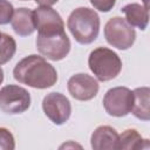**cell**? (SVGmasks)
Here are the masks:
<instances>
[{
	"instance_id": "1",
	"label": "cell",
	"mask_w": 150,
	"mask_h": 150,
	"mask_svg": "<svg viewBox=\"0 0 150 150\" xmlns=\"http://www.w3.org/2000/svg\"><path fill=\"white\" fill-rule=\"evenodd\" d=\"M13 75L19 83L36 89L53 87L57 81L55 68L43 56L35 54L20 60L13 69Z\"/></svg>"
},
{
	"instance_id": "2",
	"label": "cell",
	"mask_w": 150,
	"mask_h": 150,
	"mask_svg": "<svg viewBox=\"0 0 150 150\" xmlns=\"http://www.w3.org/2000/svg\"><path fill=\"white\" fill-rule=\"evenodd\" d=\"M67 26L74 39L81 45L94 42L100 32V16L88 7L74 9L67 20Z\"/></svg>"
},
{
	"instance_id": "3",
	"label": "cell",
	"mask_w": 150,
	"mask_h": 150,
	"mask_svg": "<svg viewBox=\"0 0 150 150\" xmlns=\"http://www.w3.org/2000/svg\"><path fill=\"white\" fill-rule=\"evenodd\" d=\"M88 66L98 81L105 82L115 79L122 70L120 56L107 47L94 49L88 57Z\"/></svg>"
},
{
	"instance_id": "4",
	"label": "cell",
	"mask_w": 150,
	"mask_h": 150,
	"mask_svg": "<svg viewBox=\"0 0 150 150\" xmlns=\"http://www.w3.org/2000/svg\"><path fill=\"white\" fill-rule=\"evenodd\" d=\"M104 38L107 42L121 50L129 49L136 39V32L125 19L114 16L104 26Z\"/></svg>"
},
{
	"instance_id": "5",
	"label": "cell",
	"mask_w": 150,
	"mask_h": 150,
	"mask_svg": "<svg viewBox=\"0 0 150 150\" xmlns=\"http://www.w3.org/2000/svg\"><path fill=\"white\" fill-rule=\"evenodd\" d=\"M70 40L64 32L52 35H39L36 38V48L39 53L52 61L64 59L70 52Z\"/></svg>"
},
{
	"instance_id": "6",
	"label": "cell",
	"mask_w": 150,
	"mask_h": 150,
	"mask_svg": "<svg viewBox=\"0 0 150 150\" xmlns=\"http://www.w3.org/2000/svg\"><path fill=\"white\" fill-rule=\"evenodd\" d=\"M30 105L29 93L16 84H8L0 89V109L9 115L25 112Z\"/></svg>"
},
{
	"instance_id": "7",
	"label": "cell",
	"mask_w": 150,
	"mask_h": 150,
	"mask_svg": "<svg viewBox=\"0 0 150 150\" xmlns=\"http://www.w3.org/2000/svg\"><path fill=\"white\" fill-rule=\"evenodd\" d=\"M134 94L127 87H115L109 89L103 97L105 111L114 117H123L131 112Z\"/></svg>"
},
{
	"instance_id": "8",
	"label": "cell",
	"mask_w": 150,
	"mask_h": 150,
	"mask_svg": "<svg viewBox=\"0 0 150 150\" xmlns=\"http://www.w3.org/2000/svg\"><path fill=\"white\" fill-rule=\"evenodd\" d=\"M42 109L45 115L56 125L66 123L71 114V104L61 93L47 94L42 101Z\"/></svg>"
},
{
	"instance_id": "9",
	"label": "cell",
	"mask_w": 150,
	"mask_h": 150,
	"mask_svg": "<svg viewBox=\"0 0 150 150\" xmlns=\"http://www.w3.org/2000/svg\"><path fill=\"white\" fill-rule=\"evenodd\" d=\"M35 29L39 35H52L64 32V22L61 15L48 6H40L33 11Z\"/></svg>"
},
{
	"instance_id": "10",
	"label": "cell",
	"mask_w": 150,
	"mask_h": 150,
	"mask_svg": "<svg viewBox=\"0 0 150 150\" xmlns=\"http://www.w3.org/2000/svg\"><path fill=\"white\" fill-rule=\"evenodd\" d=\"M69 94L79 101H89L94 98L98 93V82L93 76L79 73L73 75L67 83Z\"/></svg>"
},
{
	"instance_id": "11",
	"label": "cell",
	"mask_w": 150,
	"mask_h": 150,
	"mask_svg": "<svg viewBox=\"0 0 150 150\" xmlns=\"http://www.w3.org/2000/svg\"><path fill=\"white\" fill-rule=\"evenodd\" d=\"M118 134L109 125L97 127L90 137V144L94 150H114L117 149Z\"/></svg>"
},
{
	"instance_id": "12",
	"label": "cell",
	"mask_w": 150,
	"mask_h": 150,
	"mask_svg": "<svg viewBox=\"0 0 150 150\" xmlns=\"http://www.w3.org/2000/svg\"><path fill=\"white\" fill-rule=\"evenodd\" d=\"M11 25L13 30L20 36H28L33 34L35 30L33 11L26 7L15 9L11 20Z\"/></svg>"
},
{
	"instance_id": "13",
	"label": "cell",
	"mask_w": 150,
	"mask_h": 150,
	"mask_svg": "<svg viewBox=\"0 0 150 150\" xmlns=\"http://www.w3.org/2000/svg\"><path fill=\"white\" fill-rule=\"evenodd\" d=\"M125 15V21L132 26L144 30L149 22V12L146 6H142L139 4L132 2L122 7L121 9Z\"/></svg>"
},
{
	"instance_id": "14",
	"label": "cell",
	"mask_w": 150,
	"mask_h": 150,
	"mask_svg": "<svg viewBox=\"0 0 150 150\" xmlns=\"http://www.w3.org/2000/svg\"><path fill=\"white\" fill-rule=\"evenodd\" d=\"M134 103L131 112L135 117L142 121L150 120V89L148 87H141L132 90Z\"/></svg>"
},
{
	"instance_id": "15",
	"label": "cell",
	"mask_w": 150,
	"mask_h": 150,
	"mask_svg": "<svg viewBox=\"0 0 150 150\" xmlns=\"http://www.w3.org/2000/svg\"><path fill=\"white\" fill-rule=\"evenodd\" d=\"M117 149H123V150L149 149V139H144L136 129H127L118 136Z\"/></svg>"
},
{
	"instance_id": "16",
	"label": "cell",
	"mask_w": 150,
	"mask_h": 150,
	"mask_svg": "<svg viewBox=\"0 0 150 150\" xmlns=\"http://www.w3.org/2000/svg\"><path fill=\"white\" fill-rule=\"evenodd\" d=\"M16 52L15 40L5 33L0 32V66L11 61Z\"/></svg>"
},
{
	"instance_id": "17",
	"label": "cell",
	"mask_w": 150,
	"mask_h": 150,
	"mask_svg": "<svg viewBox=\"0 0 150 150\" xmlns=\"http://www.w3.org/2000/svg\"><path fill=\"white\" fill-rule=\"evenodd\" d=\"M14 148L15 141L13 134L6 128H0V150H13Z\"/></svg>"
},
{
	"instance_id": "18",
	"label": "cell",
	"mask_w": 150,
	"mask_h": 150,
	"mask_svg": "<svg viewBox=\"0 0 150 150\" xmlns=\"http://www.w3.org/2000/svg\"><path fill=\"white\" fill-rule=\"evenodd\" d=\"M14 7L8 0H0V25H6L12 20Z\"/></svg>"
},
{
	"instance_id": "19",
	"label": "cell",
	"mask_w": 150,
	"mask_h": 150,
	"mask_svg": "<svg viewBox=\"0 0 150 150\" xmlns=\"http://www.w3.org/2000/svg\"><path fill=\"white\" fill-rule=\"evenodd\" d=\"M89 1L95 9L104 13L111 11L116 4V0H89Z\"/></svg>"
},
{
	"instance_id": "20",
	"label": "cell",
	"mask_w": 150,
	"mask_h": 150,
	"mask_svg": "<svg viewBox=\"0 0 150 150\" xmlns=\"http://www.w3.org/2000/svg\"><path fill=\"white\" fill-rule=\"evenodd\" d=\"M57 1L59 0H35V2L38 5H40V6H48V7L55 5Z\"/></svg>"
},
{
	"instance_id": "21",
	"label": "cell",
	"mask_w": 150,
	"mask_h": 150,
	"mask_svg": "<svg viewBox=\"0 0 150 150\" xmlns=\"http://www.w3.org/2000/svg\"><path fill=\"white\" fill-rule=\"evenodd\" d=\"M2 81H4V70H2V68L0 67V84L2 83Z\"/></svg>"
},
{
	"instance_id": "22",
	"label": "cell",
	"mask_w": 150,
	"mask_h": 150,
	"mask_svg": "<svg viewBox=\"0 0 150 150\" xmlns=\"http://www.w3.org/2000/svg\"><path fill=\"white\" fill-rule=\"evenodd\" d=\"M22 1H27V0H22Z\"/></svg>"
}]
</instances>
